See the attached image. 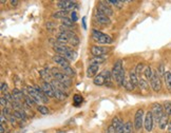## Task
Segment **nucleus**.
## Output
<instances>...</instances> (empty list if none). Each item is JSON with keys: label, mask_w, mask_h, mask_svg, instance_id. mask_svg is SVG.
Masks as SVG:
<instances>
[{"label": "nucleus", "mask_w": 171, "mask_h": 133, "mask_svg": "<svg viewBox=\"0 0 171 133\" xmlns=\"http://www.w3.org/2000/svg\"><path fill=\"white\" fill-rule=\"evenodd\" d=\"M54 50L58 54L64 55V54L67 53V52L69 51V50H71V48L67 47V45H61V43H57V45H54Z\"/></svg>", "instance_id": "a211bd4d"}, {"label": "nucleus", "mask_w": 171, "mask_h": 133, "mask_svg": "<svg viewBox=\"0 0 171 133\" xmlns=\"http://www.w3.org/2000/svg\"><path fill=\"white\" fill-rule=\"evenodd\" d=\"M95 17H96V19H97V21L101 24H110L111 23L110 18L108 17L107 15H105L104 13H101L100 11H96Z\"/></svg>", "instance_id": "ddd939ff"}, {"label": "nucleus", "mask_w": 171, "mask_h": 133, "mask_svg": "<svg viewBox=\"0 0 171 133\" xmlns=\"http://www.w3.org/2000/svg\"><path fill=\"white\" fill-rule=\"evenodd\" d=\"M150 84H151V88L153 89L155 92H158L162 89V81L159 78V75L158 74L156 71H153V75H152L151 79H150Z\"/></svg>", "instance_id": "39448f33"}, {"label": "nucleus", "mask_w": 171, "mask_h": 133, "mask_svg": "<svg viewBox=\"0 0 171 133\" xmlns=\"http://www.w3.org/2000/svg\"><path fill=\"white\" fill-rule=\"evenodd\" d=\"M0 133H4V128H3V125H0Z\"/></svg>", "instance_id": "603ef678"}, {"label": "nucleus", "mask_w": 171, "mask_h": 133, "mask_svg": "<svg viewBox=\"0 0 171 133\" xmlns=\"http://www.w3.org/2000/svg\"><path fill=\"white\" fill-rule=\"evenodd\" d=\"M62 26H64V27H72L74 26V22H73V20L71 19V18H68V17H66V18H64L62 19Z\"/></svg>", "instance_id": "473e14b6"}, {"label": "nucleus", "mask_w": 171, "mask_h": 133, "mask_svg": "<svg viewBox=\"0 0 171 133\" xmlns=\"http://www.w3.org/2000/svg\"><path fill=\"white\" fill-rule=\"evenodd\" d=\"M51 74H52V76L54 77V79H56V80H58V81L62 82V84H66L67 87H70L71 84H72V80H71V77L67 76L64 73L60 72L58 69L53 68L52 70H51Z\"/></svg>", "instance_id": "f03ea898"}, {"label": "nucleus", "mask_w": 171, "mask_h": 133, "mask_svg": "<svg viewBox=\"0 0 171 133\" xmlns=\"http://www.w3.org/2000/svg\"><path fill=\"white\" fill-rule=\"evenodd\" d=\"M92 38H93L96 42L103 43V45H110V43L113 42V39L109 35L101 33L100 31H97V30H93V31H92Z\"/></svg>", "instance_id": "7ed1b4c3"}, {"label": "nucleus", "mask_w": 171, "mask_h": 133, "mask_svg": "<svg viewBox=\"0 0 171 133\" xmlns=\"http://www.w3.org/2000/svg\"><path fill=\"white\" fill-rule=\"evenodd\" d=\"M13 115L15 116L16 118H19V120H24L25 118V113L22 110H15Z\"/></svg>", "instance_id": "72a5a7b5"}, {"label": "nucleus", "mask_w": 171, "mask_h": 133, "mask_svg": "<svg viewBox=\"0 0 171 133\" xmlns=\"http://www.w3.org/2000/svg\"><path fill=\"white\" fill-rule=\"evenodd\" d=\"M132 132V123L131 121H127L124 126V133H131Z\"/></svg>", "instance_id": "4c0bfd02"}, {"label": "nucleus", "mask_w": 171, "mask_h": 133, "mask_svg": "<svg viewBox=\"0 0 171 133\" xmlns=\"http://www.w3.org/2000/svg\"><path fill=\"white\" fill-rule=\"evenodd\" d=\"M82 95H79V94H75L74 95V97H73V105H74V107H79L80 105H82Z\"/></svg>", "instance_id": "393cba45"}, {"label": "nucleus", "mask_w": 171, "mask_h": 133, "mask_svg": "<svg viewBox=\"0 0 171 133\" xmlns=\"http://www.w3.org/2000/svg\"><path fill=\"white\" fill-rule=\"evenodd\" d=\"M56 40H57V42L61 43V45H64V43L70 42V39H69L68 35H67L66 33H59V34H57Z\"/></svg>", "instance_id": "6ab92c4d"}, {"label": "nucleus", "mask_w": 171, "mask_h": 133, "mask_svg": "<svg viewBox=\"0 0 171 133\" xmlns=\"http://www.w3.org/2000/svg\"><path fill=\"white\" fill-rule=\"evenodd\" d=\"M4 97H5V99L8 100V102H14V97H13V95L12 94H10L9 92H5L4 93Z\"/></svg>", "instance_id": "79ce46f5"}, {"label": "nucleus", "mask_w": 171, "mask_h": 133, "mask_svg": "<svg viewBox=\"0 0 171 133\" xmlns=\"http://www.w3.org/2000/svg\"><path fill=\"white\" fill-rule=\"evenodd\" d=\"M108 4H109L108 3V1H99L98 2V11H100L101 13H104L105 15H107L108 17H109V16L113 15V11Z\"/></svg>", "instance_id": "1a4fd4ad"}, {"label": "nucleus", "mask_w": 171, "mask_h": 133, "mask_svg": "<svg viewBox=\"0 0 171 133\" xmlns=\"http://www.w3.org/2000/svg\"><path fill=\"white\" fill-rule=\"evenodd\" d=\"M39 75H40V77L42 78L43 80H45V81H52V74L50 73V70L49 69H43V70H40L39 71Z\"/></svg>", "instance_id": "f3484780"}, {"label": "nucleus", "mask_w": 171, "mask_h": 133, "mask_svg": "<svg viewBox=\"0 0 171 133\" xmlns=\"http://www.w3.org/2000/svg\"><path fill=\"white\" fill-rule=\"evenodd\" d=\"M153 120H154V117L152 112L148 111L146 115H145V120H144V126L147 132H151L152 129H153Z\"/></svg>", "instance_id": "0eeeda50"}, {"label": "nucleus", "mask_w": 171, "mask_h": 133, "mask_svg": "<svg viewBox=\"0 0 171 133\" xmlns=\"http://www.w3.org/2000/svg\"><path fill=\"white\" fill-rule=\"evenodd\" d=\"M164 77H165L166 86H167L168 89H170V90H171V72H170V71H167V72H165V75H164Z\"/></svg>", "instance_id": "cd10ccee"}, {"label": "nucleus", "mask_w": 171, "mask_h": 133, "mask_svg": "<svg viewBox=\"0 0 171 133\" xmlns=\"http://www.w3.org/2000/svg\"><path fill=\"white\" fill-rule=\"evenodd\" d=\"M41 89L43 90L45 95L48 97H55V93H54V87L51 84V82H43L42 86H41Z\"/></svg>", "instance_id": "f8f14e48"}, {"label": "nucleus", "mask_w": 171, "mask_h": 133, "mask_svg": "<svg viewBox=\"0 0 171 133\" xmlns=\"http://www.w3.org/2000/svg\"><path fill=\"white\" fill-rule=\"evenodd\" d=\"M0 86H1V91L3 93H5V92H8V84H5V82H1V84H0Z\"/></svg>", "instance_id": "c03bdc74"}, {"label": "nucleus", "mask_w": 171, "mask_h": 133, "mask_svg": "<svg viewBox=\"0 0 171 133\" xmlns=\"http://www.w3.org/2000/svg\"><path fill=\"white\" fill-rule=\"evenodd\" d=\"M27 92H29V94L31 95V97L33 98V99L35 100L36 102H42V100H41L40 94H39L38 91L36 90V88H33V87H29V88H27Z\"/></svg>", "instance_id": "2eb2a0df"}, {"label": "nucleus", "mask_w": 171, "mask_h": 133, "mask_svg": "<svg viewBox=\"0 0 171 133\" xmlns=\"http://www.w3.org/2000/svg\"><path fill=\"white\" fill-rule=\"evenodd\" d=\"M144 110L138 109L135 113L134 116V128L136 131H140L143 127V124H144Z\"/></svg>", "instance_id": "20e7f679"}, {"label": "nucleus", "mask_w": 171, "mask_h": 133, "mask_svg": "<svg viewBox=\"0 0 171 133\" xmlns=\"http://www.w3.org/2000/svg\"><path fill=\"white\" fill-rule=\"evenodd\" d=\"M62 73H64V74H66L67 76H69V77L75 76V70L71 68V66H68V68H64V70H62Z\"/></svg>", "instance_id": "7c9ffc66"}, {"label": "nucleus", "mask_w": 171, "mask_h": 133, "mask_svg": "<svg viewBox=\"0 0 171 133\" xmlns=\"http://www.w3.org/2000/svg\"><path fill=\"white\" fill-rule=\"evenodd\" d=\"M67 14H68V11H58V12L53 14V18H61V19H64V18L67 17Z\"/></svg>", "instance_id": "2f4dec72"}, {"label": "nucleus", "mask_w": 171, "mask_h": 133, "mask_svg": "<svg viewBox=\"0 0 171 133\" xmlns=\"http://www.w3.org/2000/svg\"><path fill=\"white\" fill-rule=\"evenodd\" d=\"M122 86H124V88L126 89V90H129V91H132V90H134V89H135V86L132 84V82L130 81V79L127 80L126 78H125Z\"/></svg>", "instance_id": "a878e982"}, {"label": "nucleus", "mask_w": 171, "mask_h": 133, "mask_svg": "<svg viewBox=\"0 0 171 133\" xmlns=\"http://www.w3.org/2000/svg\"><path fill=\"white\" fill-rule=\"evenodd\" d=\"M0 104H1V107L6 108V105H8V100L5 99V97H4V96L0 97Z\"/></svg>", "instance_id": "37998d69"}, {"label": "nucleus", "mask_w": 171, "mask_h": 133, "mask_svg": "<svg viewBox=\"0 0 171 133\" xmlns=\"http://www.w3.org/2000/svg\"><path fill=\"white\" fill-rule=\"evenodd\" d=\"M10 123L12 124V125H15V124H16V117L14 115L10 116Z\"/></svg>", "instance_id": "de8ad7c7"}, {"label": "nucleus", "mask_w": 171, "mask_h": 133, "mask_svg": "<svg viewBox=\"0 0 171 133\" xmlns=\"http://www.w3.org/2000/svg\"><path fill=\"white\" fill-rule=\"evenodd\" d=\"M145 68H146V66H145L144 63H138V65L136 66V68H135L134 71H135V73H136L137 75H140L142 73H144Z\"/></svg>", "instance_id": "e433bc0d"}, {"label": "nucleus", "mask_w": 171, "mask_h": 133, "mask_svg": "<svg viewBox=\"0 0 171 133\" xmlns=\"http://www.w3.org/2000/svg\"><path fill=\"white\" fill-rule=\"evenodd\" d=\"M12 95L14 97V100L19 102V100H21L22 97H24V92H22L21 90H19V89L15 88V89H13V91H12Z\"/></svg>", "instance_id": "aec40b11"}, {"label": "nucleus", "mask_w": 171, "mask_h": 133, "mask_svg": "<svg viewBox=\"0 0 171 133\" xmlns=\"http://www.w3.org/2000/svg\"><path fill=\"white\" fill-rule=\"evenodd\" d=\"M99 70V65H90L87 70V77H94L96 76Z\"/></svg>", "instance_id": "dca6fc26"}, {"label": "nucleus", "mask_w": 171, "mask_h": 133, "mask_svg": "<svg viewBox=\"0 0 171 133\" xmlns=\"http://www.w3.org/2000/svg\"><path fill=\"white\" fill-rule=\"evenodd\" d=\"M151 112H152V114H153L154 120L158 123L159 120L164 116V107L162 106V105L158 104V102H155V104H153V106H152Z\"/></svg>", "instance_id": "423d86ee"}, {"label": "nucleus", "mask_w": 171, "mask_h": 133, "mask_svg": "<svg viewBox=\"0 0 171 133\" xmlns=\"http://www.w3.org/2000/svg\"><path fill=\"white\" fill-rule=\"evenodd\" d=\"M53 61L54 63H56V65H59L60 66H62V68H68L69 66V61L67 60L64 57L60 56V55H55L54 57H53Z\"/></svg>", "instance_id": "4468645a"}, {"label": "nucleus", "mask_w": 171, "mask_h": 133, "mask_svg": "<svg viewBox=\"0 0 171 133\" xmlns=\"http://www.w3.org/2000/svg\"><path fill=\"white\" fill-rule=\"evenodd\" d=\"M129 78H130V81L132 82L135 87L138 86V78H137V74L135 73V71H131L130 74H129Z\"/></svg>", "instance_id": "b1692460"}, {"label": "nucleus", "mask_w": 171, "mask_h": 133, "mask_svg": "<svg viewBox=\"0 0 171 133\" xmlns=\"http://www.w3.org/2000/svg\"><path fill=\"white\" fill-rule=\"evenodd\" d=\"M168 131L171 133V121H169V124H168Z\"/></svg>", "instance_id": "864d4df0"}, {"label": "nucleus", "mask_w": 171, "mask_h": 133, "mask_svg": "<svg viewBox=\"0 0 171 133\" xmlns=\"http://www.w3.org/2000/svg\"><path fill=\"white\" fill-rule=\"evenodd\" d=\"M64 58L67 59V60L68 61H74L76 59V56H77V53H76L75 51H74V50H69L68 52H67L66 54L64 55Z\"/></svg>", "instance_id": "412c9836"}, {"label": "nucleus", "mask_w": 171, "mask_h": 133, "mask_svg": "<svg viewBox=\"0 0 171 133\" xmlns=\"http://www.w3.org/2000/svg\"><path fill=\"white\" fill-rule=\"evenodd\" d=\"M57 6L59 9H61L62 11H68V10H72V9L77 8V4L74 1H68V0H61V1H57L56 2Z\"/></svg>", "instance_id": "6e6552de"}, {"label": "nucleus", "mask_w": 171, "mask_h": 133, "mask_svg": "<svg viewBox=\"0 0 171 133\" xmlns=\"http://www.w3.org/2000/svg\"><path fill=\"white\" fill-rule=\"evenodd\" d=\"M108 3L115 4L118 9L122 8V5H124V1H118V0H111V1H108Z\"/></svg>", "instance_id": "a19ab883"}, {"label": "nucleus", "mask_w": 171, "mask_h": 133, "mask_svg": "<svg viewBox=\"0 0 171 133\" xmlns=\"http://www.w3.org/2000/svg\"><path fill=\"white\" fill-rule=\"evenodd\" d=\"M4 123H6V118L4 117L3 114H1V125H3Z\"/></svg>", "instance_id": "3c124183"}, {"label": "nucleus", "mask_w": 171, "mask_h": 133, "mask_svg": "<svg viewBox=\"0 0 171 133\" xmlns=\"http://www.w3.org/2000/svg\"><path fill=\"white\" fill-rule=\"evenodd\" d=\"M54 93H55V97L59 100H64L68 97V94H64V92H61V91H59V90H56V89L54 90Z\"/></svg>", "instance_id": "bb28decb"}, {"label": "nucleus", "mask_w": 171, "mask_h": 133, "mask_svg": "<svg viewBox=\"0 0 171 133\" xmlns=\"http://www.w3.org/2000/svg\"><path fill=\"white\" fill-rule=\"evenodd\" d=\"M108 133H116V130L112 125L109 126V128H108Z\"/></svg>", "instance_id": "49530a36"}, {"label": "nucleus", "mask_w": 171, "mask_h": 133, "mask_svg": "<svg viewBox=\"0 0 171 133\" xmlns=\"http://www.w3.org/2000/svg\"><path fill=\"white\" fill-rule=\"evenodd\" d=\"M107 72H108V70H105L101 73H99L98 75H96L93 79L94 84H96V86H104V84H106V80H107Z\"/></svg>", "instance_id": "9d476101"}, {"label": "nucleus", "mask_w": 171, "mask_h": 133, "mask_svg": "<svg viewBox=\"0 0 171 133\" xmlns=\"http://www.w3.org/2000/svg\"><path fill=\"white\" fill-rule=\"evenodd\" d=\"M24 102H25V105H27V106H29L30 108L35 107L36 104H37L35 100H34L32 97H30V96H25V97H24Z\"/></svg>", "instance_id": "c85d7f7f"}, {"label": "nucleus", "mask_w": 171, "mask_h": 133, "mask_svg": "<svg viewBox=\"0 0 171 133\" xmlns=\"http://www.w3.org/2000/svg\"><path fill=\"white\" fill-rule=\"evenodd\" d=\"M106 60V57L103 56H94L93 58L90 60V65H100Z\"/></svg>", "instance_id": "5701e85b"}, {"label": "nucleus", "mask_w": 171, "mask_h": 133, "mask_svg": "<svg viewBox=\"0 0 171 133\" xmlns=\"http://www.w3.org/2000/svg\"><path fill=\"white\" fill-rule=\"evenodd\" d=\"M37 110L39 111V113H41L42 115H47V114H49V109H48V107L45 106H39L37 108Z\"/></svg>", "instance_id": "58836bf2"}, {"label": "nucleus", "mask_w": 171, "mask_h": 133, "mask_svg": "<svg viewBox=\"0 0 171 133\" xmlns=\"http://www.w3.org/2000/svg\"><path fill=\"white\" fill-rule=\"evenodd\" d=\"M70 43L73 45V47H76V45H79V38L77 37V35L73 36V37L71 38V39H70Z\"/></svg>", "instance_id": "ea45409f"}, {"label": "nucleus", "mask_w": 171, "mask_h": 133, "mask_svg": "<svg viewBox=\"0 0 171 133\" xmlns=\"http://www.w3.org/2000/svg\"><path fill=\"white\" fill-rule=\"evenodd\" d=\"M11 4H12L13 6H17V4H19V1H17V0H12V1H11Z\"/></svg>", "instance_id": "09e8293b"}, {"label": "nucleus", "mask_w": 171, "mask_h": 133, "mask_svg": "<svg viewBox=\"0 0 171 133\" xmlns=\"http://www.w3.org/2000/svg\"><path fill=\"white\" fill-rule=\"evenodd\" d=\"M71 19L73 20V22H76L78 20V16H77V13L76 12H72L71 13Z\"/></svg>", "instance_id": "a18cd8bd"}, {"label": "nucleus", "mask_w": 171, "mask_h": 133, "mask_svg": "<svg viewBox=\"0 0 171 133\" xmlns=\"http://www.w3.org/2000/svg\"><path fill=\"white\" fill-rule=\"evenodd\" d=\"M109 51H110V48L98 47V45H93L91 48V53L94 56H103V55L107 54Z\"/></svg>", "instance_id": "9b49d317"}, {"label": "nucleus", "mask_w": 171, "mask_h": 133, "mask_svg": "<svg viewBox=\"0 0 171 133\" xmlns=\"http://www.w3.org/2000/svg\"><path fill=\"white\" fill-rule=\"evenodd\" d=\"M168 124H169L168 116L166 115V114H164V116L158 121V127L161 128L162 130H164V129H166V127H168Z\"/></svg>", "instance_id": "4be33fe9"}, {"label": "nucleus", "mask_w": 171, "mask_h": 133, "mask_svg": "<svg viewBox=\"0 0 171 133\" xmlns=\"http://www.w3.org/2000/svg\"><path fill=\"white\" fill-rule=\"evenodd\" d=\"M86 17H82V27H84V30H87V24H86Z\"/></svg>", "instance_id": "8fccbe9b"}, {"label": "nucleus", "mask_w": 171, "mask_h": 133, "mask_svg": "<svg viewBox=\"0 0 171 133\" xmlns=\"http://www.w3.org/2000/svg\"><path fill=\"white\" fill-rule=\"evenodd\" d=\"M164 111L167 116L171 115V102H166L164 104Z\"/></svg>", "instance_id": "f704fd0d"}, {"label": "nucleus", "mask_w": 171, "mask_h": 133, "mask_svg": "<svg viewBox=\"0 0 171 133\" xmlns=\"http://www.w3.org/2000/svg\"><path fill=\"white\" fill-rule=\"evenodd\" d=\"M112 76L118 86H122L125 80V70L122 68V61L119 59L114 63L112 69Z\"/></svg>", "instance_id": "f257e3e1"}, {"label": "nucleus", "mask_w": 171, "mask_h": 133, "mask_svg": "<svg viewBox=\"0 0 171 133\" xmlns=\"http://www.w3.org/2000/svg\"><path fill=\"white\" fill-rule=\"evenodd\" d=\"M144 74L147 79H151L152 75H153V71L151 70L150 66H146V68H145V71H144Z\"/></svg>", "instance_id": "c9c22d12"}, {"label": "nucleus", "mask_w": 171, "mask_h": 133, "mask_svg": "<svg viewBox=\"0 0 171 133\" xmlns=\"http://www.w3.org/2000/svg\"><path fill=\"white\" fill-rule=\"evenodd\" d=\"M138 87H140L142 90H148L149 88V84H148L147 80L144 78H140L138 79Z\"/></svg>", "instance_id": "c756f323"}]
</instances>
